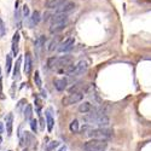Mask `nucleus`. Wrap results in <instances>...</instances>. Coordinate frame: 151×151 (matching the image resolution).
<instances>
[{
  "mask_svg": "<svg viewBox=\"0 0 151 151\" xmlns=\"http://www.w3.org/2000/svg\"><path fill=\"white\" fill-rule=\"evenodd\" d=\"M84 120L87 122V123H91V125H97L99 127H105L109 125V117H108L103 111H100L98 109H92L90 112H87V115L84 116Z\"/></svg>",
  "mask_w": 151,
  "mask_h": 151,
  "instance_id": "1",
  "label": "nucleus"
},
{
  "mask_svg": "<svg viewBox=\"0 0 151 151\" xmlns=\"http://www.w3.org/2000/svg\"><path fill=\"white\" fill-rule=\"evenodd\" d=\"M108 148V143L104 139H96L92 138L84 144L85 151H105Z\"/></svg>",
  "mask_w": 151,
  "mask_h": 151,
  "instance_id": "2",
  "label": "nucleus"
},
{
  "mask_svg": "<svg viewBox=\"0 0 151 151\" xmlns=\"http://www.w3.org/2000/svg\"><path fill=\"white\" fill-rule=\"evenodd\" d=\"M91 138H96V139H110L112 137V131L109 128L105 127H99V128H94L91 129V131L87 133Z\"/></svg>",
  "mask_w": 151,
  "mask_h": 151,
  "instance_id": "3",
  "label": "nucleus"
},
{
  "mask_svg": "<svg viewBox=\"0 0 151 151\" xmlns=\"http://www.w3.org/2000/svg\"><path fill=\"white\" fill-rule=\"evenodd\" d=\"M84 99V93L82 92H70L67 97H64L62 99V104L64 106H69L71 104H76L79 102H81Z\"/></svg>",
  "mask_w": 151,
  "mask_h": 151,
  "instance_id": "4",
  "label": "nucleus"
},
{
  "mask_svg": "<svg viewBox=\"0 0 151 151\" xmlns=\"http://www.w3.org/2000/svg\"><path fill=\"white\" fill-rule=\"evenodd\" d=\"M21 137V146H25L28 149H35L36 148V139L31 133L29 132H24L23 136H19Z\"/></svg>",
  "mask_w": 151,
  "mask_h": 151,
  "instance_id": "5",
  "label": "nucleus"
},
{
  "mask_svg": "<svg viewBox=\"0 0 151 151\" xmlns=\"http://www.w3.org/2000/svg\"><path fill=\"white\" fill-rule=\"evenodd\" d=\"M86 70H87V63L85 61H81L79 62L76 65H73L70 68V70L68 71V75L71 78H75V76H80V75H82Z\"/></svg>",
  "mask_w": 151,
  "mask_h": 151,
  "instance_id": "6",
  "label": "nucleus"
},
{
  "mask_svg": "<svg viewBox=\"0 0 151 151\" xmlns=\"http://www.w3.org/2000/svg\"><path fill=\"white\" fill-rule=\"evenodd\" d=\"M74 9H75V3L68 1L67 0L65 3H63L61 6L57 7V13H69V12H71Z\"/></svg>",
  "mask_w": 151,
  "mask_h": 151,
  "instance_id": "7",
  "label": "nucleus"
},
{
  "mask_svg": "<svg viewBox=\"0 0 151 151\" xmlns=\"http://www.w3.org/2000/svg\"><path fill=\"white\" fill-rule=\"evenodd\" d=\"M74 42H75L74 37H68V39H65L61 45H59L58 51L59 52H68V51H70L74 47Z\"/></svg>",
  "mask_w": 151,
  "mask_h": 151,
  "instance_id": "8",
  "label": "nucleus"
},
{
  "mask_svg": "<svg viewBox=\"0 0 151 151\" xmlns=\"http://www.w3.org/2000/svg\"><path fill=\"white\" fill-rule=\"evenodd\" d=\"M24 73L27 75H29L31 73V69H33V58H31V53L30 52H27L25 56H24Z\"/></svg>",
  "mask_w": 151,
  "mask_h": 151,
  "instance_id": "9",
  "label": "nucleus"
},
{
  "mask_svg": "<svg viewBox=\"0 0 151 151\" xmlns=\"http://www.w3.org/2000/svg\"><path fill=\"white\" fill-rule=\"evenodd\" d=\"M68 24V21H61V22H55L52 23L51 27H50V31L52 34H56V33H59V31H62L64 28L67 27Z\"/></svg>",
  "mask_w": 151,
  "mask_h": 151,
  "instance_id": "10",
  "label": "nucleus"
},
{
  "mask_svg": "<svg viewBox=\"0 0 151 151\" xmlns=\"http://www.w3.org/2000/svg\"><path fill=\"white\" fill-rule=\"evenodd\" d=\"M45 116H46V123H47V131L52 132L53 126H55V118H53V116H52V109L51 108L46 109Z\"/></svg>",
  "mask_w": 151,
  "mask_h": 151,
  "instance_id": "11",
  "label": "nucleus"
},
{
  "mask_svg": "<svg viewBox=\"0 0 151 151\" xmlns=\"http://www.w3.org/2000/svg\"><path fill=\"white\" fill-rule=\"evenodd\" d=\"M5 122H6V131H7V136L10 137L12 134V127H13V115L9 114L5 117Z\"/></svg>",
  "mask_w": 151,
  "mask_h": 151,
  "instance_id": "12",
  "label": "nucleus"
},
{
  "mask_svg": "<svg viewBox=\"0 0 151 151\" xmlns=\"http://www.w3.org/2000/svg\"><path fill=\"white\" fill-rule=\"evenodd\" d=\"M18 41H19V33L16 31L13 37H12V53H13V56L18 55Z\"/></svg>",
  "mask_w": 151,
  "mask_h": 151,
  "instance_id": "13",
  "label": "nucleus"
},
{
  "mask_svg": "<svg viewBox=\"0 0 151 151\" xmlns=\"http://www.w3.org/2000/svg\"><path fill=\"white\" fill-rule=\"evenodd\" d=\"M65 1L67 0H47L45 5L47 9H57L58 6H61V5Z\"/></svg>",
  "mask_w": 151,
  "mask_h": 151,
  "instance_id": "14",
  "label": "nucleus"
},
{
  "mask_svg": "<svg viewBox=\"0 0 151 151\" xmlns=\"http://www.w3.org/2000/svg\"><path fill=\"white\" fill-rule=\"evenodd\" d=\"M55 87L57 88V91H64L67 88V80L65 79H56Z\"/></svg>",
  "mask_w": 151,
  "mask_h": 151,
  "instance_id": "15",
  "label": "nucleus"
},
{
  "mask_svg": "<svg viewBox=\"0 0 151 151\" xmlns=\"http://www.w3.org/2000/svg\"><path fill=\"white\" fill-rule=\"evenodd\" d=\"M92 109L93 108H92V105H91L90 102H84V103L80 104V106H79V111L82 112V114H87V112H90Z\"/></svg>",
  "mask_w": 151,
  "mask_h": 151,
  "instance_id": "16",
  "label": "nucleus"
},
{
  "mask_svg": "<svg viewBox=\"0 0 151 151\" xmlns=\"http://www.w3.org/2000/svg\"><path fill=\"white\" fill-rule=\"evenodd\" d=\"M61 21H68V13H56L52 16L51 22H61Z\"/></svg>",
  "mask_w": 151,
  "mask_h": 151,
  "instance_id": "17",
  "label": "nucleus"
},
{
  "mask_svg": "<svg viewBox=\"0 0 151 151\" xmlns=\"http://www.w3.org/2000/svg\"><path fill=\"white\" fill-rule=\"evenodd\" d=\"M21 62H22V57H18L17 62L15 64V69H13V79L15 80H18L19 79V68H21Z\"/></svg>",
  "mask_w": 151,
  "mask_h": 151,
  "instance_id": "18",
  "label": "nucleus"
},
{
  "mask_svg": "<svg viewBox=\"0 0 151 151\" xmlns=\"http://www.w3.org/2000/svg\"><path fill=\"white\" fill-rule=\"evenodd\" d=\"M40 19H41L40 12H39V11H34L33 13H31V17H30V25H31V27L36 25L37 23L40 22Z\"/></svg>",
  "mask_w": 151,
  "mask_h": 151,
  "instance_id": "19",
  "label": "nucleus"
},
{
  "mask_svg": "<svg viewBox=\"0 0 151 151\" xmlns=\"http://www.w3.org/2000/svg\"><path fill=\"white\" fill-rule=\"evenodd\" d=\"M24 118L27 121H30L31 118H33V106L30 104L27 105L25 109H24Z\"/></svg>",
  "mask_w": 151,
  "mask_h": 151,
  "instance_id": "20",
  "label": "nucleus"
},
{
  "mask_svg": "<svg viewBox=\"0 0 151 151\" xmlns=\"http://www.w3.org/2000/svg\"><path fill=\"white\" fill-rule=\"evenodd\" d=\"M5 64H6V74L10 73L11 70V67H12V58H11V55H6V58H5Z\"/></svg>",
  "mask_w": 151,
  "mask_h": 151,
  "instance_id": "21",
  "label": "nucleus"
},
{
  "mask_svg": "<svg viewBox=\"0 0 151 151\" xmlns=\"http://www.w3.org/2000/svg\"><path fill=\"white\" fill-rule=\"evenodd\" d=\"M45 41H46V37L45 36H39L35 40V47L37 48V50H39V48H41L42 46L45 45Z\"/></svg>",
  "mask_w": 151,
  "mask_h": 151,
  "instance_id": "22",
  "label": "nucleus"
},
{
  "mask_svg": "<svg viewBox=\"0 0 151 151\" xmlns=\"http://www.w3.org/2000/svg\"><path fill=\"white\" fill-rule=\"evenodd\" d=\"M34 82H35V85H36V87L41 90V87H42V81H41V78H40L39 71H35V75H34Z\"/></svg>",
  "mask_w": 151,
  "mask_h": 151,
  "instance_id": "23",
  "label": "nucleus"
},
{
  "mask_svg": "<svg viewBox=\"0 0 151 151\" xmlns=\"http://www.w3.org/2000/svg\"><path fill=\"white\" fill-rule=\"evenodd\" d=\"M69 128H70V131H71L73 133H78V132H79V121H78V120L71 121V123H70Z\"/></svg>",
  "mask_w": 151,
  "mask_h": 151,
  "instance_id": "24",
  "label": "nucleus"
},
{
  "mask_svg": "<svg viewBox=\"0 0 151 151\" xmlns=\"http://www.w3.org/2000/svg\"><path fill=\"white\" fill-rule=\"evenodd\" d=\"M58 42H59V39H58V37H55V39H52L51 42L48 44V51H53L55 48H57Z\"/></svg>",
  "mask_w": 151,
  "mask_h": 151,
  "instance_id": "25",
  "label": "nucleus"
},
{
  "mask_svg": "<svg viewBox=\"0 0 151 151\" xmlns=\"http://www.w3.org/2000/svg\"><path fill=\"white\" fill-rule=\"evenodd\" d=\"M30 122V128H31V131H33L34 133H36V131H37V125H36V120H34V118H31V120L29 121Z\"/></svg>",
  "mask_w": 151,
  "mask_h": 151,
  "instance_id": "26",
  "label": "nucleus"
},
{
  "mask_svg": "<svg viewBox=\"0 0 151 151\" xmlns=\"http://www.w3.org/2000/svg\"><path fill=\"white\" fill-rule=\"evenodd\" d=\"M35 105H36V108H37V111L40 112L41 106H42V102H41V99L39 98V97H35Z\"/></svg>",
  "mask_w": 151,
  "mask_h": 151,
  "instance_id": "27",
  "label": "nucleus"
},
{
  "mask_svg": "<svg viewBox=\"0 0 151 151\" xmlns=\"http://www.w3.org/2000/svg\"><path fill=\"white\" fill-rule=\"evenodd\" d=\"M22 13L24 17H29V7L27 6V5H23V7H22Z\"/></svg>",
  "mask_w": 151,
  "mask_h": 151,
  "instance_id": "28",
  "label": "nucleus"
},
{
  "mask_svg": "<svg viewBox=\"0 0 151 151\" xmlns=\"http://www.w3.org/2000/svg\"><path fill=\"white\" fill-rule=\"evenodd\" d=\"M6 33V30H5V27H4V23L3 21H0V37H3Z\"/></svg>",
  "mask_w": 151,
  "mask_h": 151,
  "instance_id": "29",
  "label": "nucleus"
},
{
  "mask_svg": "<svg viewBox=\"0 0 151 151\" xmlns=\"http://www.w3.org/2000/svg\"><path fill=\"white\" fill-rule=\"evenodd\" d=\"M58 145H59V143H58V142H51L50 144L47 145V149H48V150L51 151L52 149H55L56 146H58Z\"/></svg>",
  "mask_w": 151,
  "mask_h": 151,
  "instance_id": "30",
  "label": "nucleus"
},
{
  "mask_svg": "<svg viewBox=\"0 0 151 151\" xmlns=\"http://www.w3.org/2000/svg\"><path fill=\"white\" fill-rule=\"evenodd\" d=\"M24 103H27L25 99H21V100L18 102V106H17V110H18V111H21V108L24 105Z\"/></svg>",
  "mask_w": 151,
  "mask_h": 151,
  "instance_id": "31",
  "label": "nucleus"
},
{
  "mask_svg": "<svg viewBox=\"0 0 151 151\" xmlns=\"http://www.w3.org/2000/svg\"><path fill=\"white\" fill-rule=\"evenodd\" d=\"M0 98H4V96H3V85H1V80H0Z\"/></svg>",
  "mask_w": 151,
  "mask_h": 151,
  "instance_id": "32",
  "label": "nucleus"
},
{
  "mask_svg": "<svg viewBox=\"0 0 151 151\" xmlns=\"http://www.w3.org/2000/svg\"><path fill=\"white\" fill-rule=\"evenodd\" d=\"M4 133V125H3V122H0V134Z\"/></svg>",
  "mask_w": 151,
  "mask_h": 151,
  "instance_id": "33",
  "label": "nucleus"
},
{
  "mask_svg": "<svg viewBox=\"0 0 151 151\" xmlns=\"http://www.w3.org/2000/svg\"><path fill=\"white\" fill-rule=\"evenodd\" d=\"M59 151H67V148L65 146H62L61 149H59Z\"/></svg>",
  "mask_w": 151,
  "mask_h": 151,
  "instance_id": "34",
  "label": "nucleus"
},
{
  "mask_svg": "<svg viewBox=\"0 0 151 151\" xmlns=\"http://www.w3.org/2000/svg\"><path fill=\"white\" fill-rule=\"evenodd\" d=\"M23 151H29V149H28V148H25V149H24Z\"/></svg>",
  "mask_w": 151,
  "mask_h": 151,
  "instance_id": "35",
  "label": "nucleus"
},
{
  "mask_svg": "<svg viewBox=\"0 0 151 151\" xmlns=\"http://www.w3.org/2000/svg\"><path fill=\"white\" fill-rule=\"evenodd\" d=\"M0 75H1V68H0Z\"/></svg>",
  "mask_w": 151,
  "mask_h": 151,
  "instance_id": "36",
  "label": "nucleus"
},
{
  "mask_svg": "<svg viewBox=\"0 0 151 151\" xmlns=\"http://www.w3.org/2000/svg\"><path fill=\"white\" fill-rule=\"evenodd\" d=\"M1 140H3V139H1V137H0V143H1Z\"/></svg>",
  "mask_w": 151,
  "mask_h": 151,
  "instance_id": "37",
  "label": "nucleus"
},
{
  "mask_svg": "<svg viewBox=\"0 0 151 151\" xmlns=\"http://www.w3.org/2000/svg\"><path fill=\"white\" fill-rule=\"evenodd\" d=\"M9 151H11V150H9Z\"/></svg>",
  "mask_w": 151,
  "mask_h": 151,
  "instance_id": "38",
  "label": "nucleus"
},
{
  "mask_svg": "<svg viewBox=\"0 0 151 151\" xmlns=\"http://www.w3.org/2000/svg\"><path fill=\"white\" fill-rule=\"evenodd\" d=\"M0 21H1V19H0Z\"/></svg>",
  "mask_w": 151,
  "mask_h": 151,
  "instance_id": "39",
  "label": "nucleus"
}]
</instances>
